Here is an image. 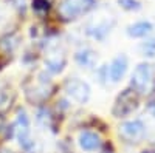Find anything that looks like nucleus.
<instances>
[{"label":"nucleus","instance_id":"f257e3e1","mask_svg":"<svg viewBox=\"0 0 155 153\" xmlns=\"http://www.w3.org/2000/svg\"><path fill=\"white\" fill-rule=\"evenodd\" d=\"M54 91V85L50 76L45 73H39L36 79L25 84V96L31 104H44Z\"/></svg>","mask_w":155,"mask_h":153},{"label":"nucleus","instance_id":"f03ea898","mask_svg":"<svg viewBox=\"0 0 155 153\" xmlns=\"http://www.w3.org/2000/svg\"><path fill=\"white\" fill-rule=\"evenodd\" d=\"M95 6L96 0H62L58 8V14L61 20L71 22L90 12Z\"/></svg>","mask_w":155,"mask_h":153},{"label":"nucleus","instance_id":"7ed1b4c3","mask_svg":"<svg viewBox=\"0 0 155 153\" xmlns=\"http://www.w3.org/2000/svg\"><path fill=\"white\" fill-rule=\"evenodd\" d=\"M138 93L134 90V88H127V90L121 91L115 99L113 104V116L115 118H126L130 113H134L138 108Z\"/></svg>","mask_w":155,"mask_h":153},{"label":"nucleus","instance_id":"20e7f679","mask_svg":"<svg viewBox=\"0 0 155 153\" xmlns=\"http://www.w3.org/2000/svg\"><path fill=\"white\" fill-rule=\"evenodd\" d=\"M14 133L17 136V141H19L22 148H25V150L33 148L34 141L30 136V121H28L27 113L23 110H19V113H17V118L14 122Z\"/></svg>","mask_w":155,"mask_h":153},{"label":"nucleus","instance_id":"39448f33","mask_svg":"<svg viewBox=\"0 0 155 153\" xmlns=\"http://www.w3.org/2000/svg\"><path fill=\"white\" fill-rule=\"evenodd\" d=\"M64 88H65L67 96L71 100L78 102V104H87L88 99H90V94H92L88 84L81 81V79H70V81H67Z\"/></svg>","mask_w":155,"mask_h":153},{"label":"nucleus","instance_id":"423d86ee","mask_svg":"<svg viewBox=\"0 0 155 153\" xmlns=\"http://www.w3.org/2000/svg\"><path fill=\"white\" fill-rule=\"evenodd\" d=\"M146 133V127L141 121H127L123 122L118 129V135L121 139H124L126 142H140L144 138Z\"/></svg>","mask_w":155,"mask_h":153},{"label":"nucleus","instance_id":"0eeeda50","mask_svg":"<svg viewBox=\"0 0 155 153\" xmlns=\"http://www.w3.org/2000/svg\"><path fill=\"white\" fill-rule=\"evenodd\" d=\"M152 82V67L149 63H140L132 73V88L137 93H144Z\"/></svg>","mask_w":155,"mask_h":153},{"label":"nucleus","instance_id":"6e6552de","mask_svg":"<svg viewBox=\"0 0 155 153\" xmlns=\"http://www.w3.org/2000/svg\"><path fill=\"white\" fill-rule=\"evenodd\" d=\"M67 65V56L65 51L61 46H51L47 51L45 56V67L51 73H61Z\"/></svg>","mask_w":155,"mask_h":153},{"label":"nucleus","instance_id":"1a4fd4ad","mask_svg":"<svg viewBox=\"0 0 155 153\" xmlns=\"http://www.w3.org/2000/svg\"><path fill=\"white\" fill-rule=\"evenodd\" d=\"M127 67H129V62H127V57L124 54H120L118 57H115L113 62L110 63V67L107 68L109 79L112 82H120L124 78V74L127 71Z\"/></svg>","mask_w":155,"mask_h":153},{"label":"nucleus","instance_id":"9d476101","mask_svg":"<svg viewBox=\"0 0 155 153\" xmlns=\"http://www.w3.org/2000/svg\"><path fill=\"white\" fill-rule=\"evenodd\" d=\"M113 25H115V20H101V22L90 23L88 27H87V34L92 36L93 39L102 40L112 31Z\"/></svg>","mask_w":155,"mask_h":153},{"label":"nucleus","instance_id":"9b49d317","mask_svg":"<svg viewBox=\"0 0 155 153\" xmlns=\"http://www.w3.org/2000/svg\"><path fill=\"white\" fill-rule=\"evenodd\" d=\"M78 142H79V147L85 151H93L96 148H99L101 145V138L93 133V132H81L79 135V139H78Z\"/></svg>","mask_w":155,"mask_h":153},{"label":"nucleus","instance_id":"f8f14e48","mask_svg":"<svg viewBox=\"0 0 155 153\" xmlns=\"http://www.w3.org/2000/svg\"><path fill=\"white\" fill-rule=\"evenodd\" d=\"M76 62L79 63L82 68H93L96 65V60H98V56L93 49L90 48H84V49H79L74 56Z\"/></svg>","mask_w":155,"mask_h":153},{"label":"nucleus","instance_id":"ddd939ff","mask_svg":"<svg viewBox=\"0 0 155 153\" xmlns=\"http://www.w3.org/2000/svg\"><path fill=\"white\" fill-rule=\"evenodd\" d=\"M150 33H152V23L150 22H137L127 28V34L130 37H135V39L146 37Z\"/></svg>","mask_w":155,"mask_h":153},{"label":"nucleus","instance_id":"4468645a","mask_svg":"<svg viewBox=\"0 0 155 153\" xmlns=\"http://www.w3.org/2000/svg\"><path fill=\"white\" fill-rule=\"evenodd\" d=\"M12 100H14V93H12L11 87L2 85V87H0V111H2V113L6 111L11 107Z\"/></svg>","mask_w":155,"mask_h":153},{"label":"nucleus","instance_id":"2eb2a0df","mask_svg":"<svg viewBox=\"0 0 155 153\" xmlns=\"http://www.w3.org/2000/svg\"><path fill=\"white\" fill-rule=\"evenodd\" d=\"M19 45V36L17 34H8L5 37L0 39V48H2L5 53H11L14 51Z\"/></svg>","mask_w":155,"mask_h":153},{"label":"nucleus","instance_id":"dca6fc26","mask_svg":"<svg viewBox=\"0 0 155 153\" xmlns=\"http://www.w3.org/2000/svg\"><path fill=\"white\" fill-rule=\"evenodd\" d=\"M14 133V127H9L2 118H0V141H6Z\"/></svg>","mask_w":155,"mask_h":153},{"label":"nucleus","instance_id":"f3484780","mask_svg":"<svg viewBox=\"0 0 155 153\" xmlns=\"http://www.w3.org/2000/svg\"><path fill=\"white\" fill-rule=\"evenodd\" d=\"M37 121H39V124H42L44 127H50L51 121H53V116H51V113L47 108H41L37 111Z\"/></svg>","mask_w":155,"mask_h":153},{"label":"nucleus","instance_id":"a211bd4d","mask_svg":"<svg viewBox=\"0 0 155 153\" xmlns=\"http://www.w3.org/2000/svg\"><path fill=\"white\" fill-rule=\"evenodd\" d=\"M33 9L37 14H45L50 9V0H33Z\"/></svg>","mask_w":155,"mask_h":153},{"label":"nucleus","instance_id":"6ab92c4d","mask_svg":"<svg viewBox=\"0 0 155 153\" xmlns=\"http://www.w3.org/2000/svg\"><path fill=\"white\" fill-rule=\"evenodd\" d=\"M118 3L126 11H138L141 8V3L138 2V0H118Z\"/></svg>","mask_w":155,"mask_h":153},{"label":"nucleus","instance_id":"aec40b11","mask_svg":"<svg viewBox=\"0 0 155 153\" xmlns=\"http://www.w3.org/2000/svg\"><path fill=\"white\" fill-rule=\"evenodd\" d=\"M143 51H144V56H155V39L152 40H147L144 45H143Z\"/></svg>","mask_w":155,"mask_h":153},{"label":"nucleus","instance_id":"412c9836","mask_svg":"<svg viewBox=\"0 0 155 153\" xmlns=\"http://www.w3.org/2000/svg\"><path fill=\"white\" fill-rule=\"evenodd\" d=\"M147 111L152 114V116H155V100H149L147 102Z\"/></svg>","mask_w":155,"mask_h":153},{"label":"nucleus","instance_id":"4be33fe9","mask_svg":"<svg viewBox=\"0 0 155 153\" xmlns=\"http://www.w3.org/2000/svg\"><path fill=\"white\" fill-rule=\"evenodd\" d=\"M2 17H3V12H2V8H0V22H2Z\"/></svg>","mask_w":155,"mask_h":153},{"label":"nucleus","instance_id":"5701e85b","mask_svg":"<svg viewBox=\"0 0 155 153\" xmlns=\"http://www.w3.org/2000/svg\"><path fill=\"white\" fill-rule=\"evenodd\" d=\"M2 153H14V151H9V150H3Z\"/></svg>","mask_w":155,"mask_h":153},{"label":"nucleus","instance_id":"b1692460","mask_svg":"<svg viewBox=\"0 0 155 153\" xmlns=\"http://www.w3.org/2000/svg\"><path fill=\"white\" fill-rule=\"evenodd\" d=\"M141 153H152V151H141Z\"/></svg>","mask_w":155,"mask_h":153}]
</instances>
